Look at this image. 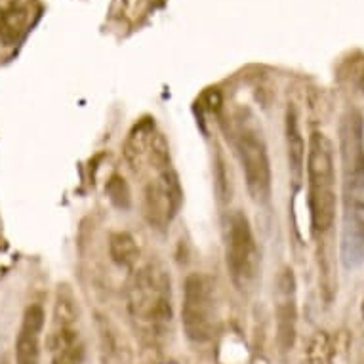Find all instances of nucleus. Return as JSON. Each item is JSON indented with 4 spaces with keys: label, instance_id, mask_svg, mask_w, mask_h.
Listing matches in <instances>:
<instances>
[{
    "label": "nucleus",
    "instance_id": "nucleus-1",
    "mask_svg": "<svg viewBox=\"0 0 364 364\" xmlns=\"http://www.w3.org/2000/svg\"><path fill=\"white\" fill-rule=\"evenodd\" d=\"M340 254L343 267L353 271L364 263V124L357 111H347L340 122Z\"/></svg>",
    "mask_w": 364,
    "mask_h": 364
},
{
    "label": "nucleus",
    "instance_id": "nucleus-2",
    "mask_svg": "<svg viewBox=\"0 0 364 364\" xmlns=\"http://www.w3.org/2000/svg\"><path fill=\"white\" fill-rule=\"evenodd\" d=\"M307 203L311 229L326 235L336 221V166L334 145L323 132H313L307 145Z\"/></svg>",
    "mask_w": 364,
    "mask_h": 364
},
{
    "label": "nucleus",
    "instance_id": "nucleus-3",
    "mask_svg": "<svg viewBox=\"0 0 364 364\" xmlns=\"http://www.w3.org/2000/svg\"><path fill=\"white\" fill-rule=\"evenodd\" d=\"M223 246L227 271L235 288L240 292H252L262 275V252L245 212L233 210L225 215Z\"/></svg>",
    "mask_w": 364,
    "mask_h": 364
},
{
    "label": "nucleus",
    "instance_id": "nucleus-4",
    "mask_svg": "<svg viewBox=\"0 0 364 364\" xmlns=\"http://www.w3.org/2000/svg\"><path fill=\"white\" fill-rule=\"evenodd\" d=\"M130 311L136 321L149 326L170 323V277L164 269L149 263L136 275L130 290Z\"/></svg>",
    "mask_w": 364,
    "mask_h": 364
},
{
    "label": "nucleus",
    "instance_id": "nucleus-5",
    "mask_svg": "<svg viewBox=\"0 0 364 364\" xmlns=\"http://www.w3.org/2000/svg\"><path fill=\"white\" fill-rule=\"evenodd\" d=\"M237 155L252 200L257 204L269 203L273 189V172L265 139L252 128H240L237 136Z\"/></svg>",
    "mask_w": 364,
    "mask_h": 364
},
{
    "label": "nucleus",
    "instance_id": "nucleus-6",
    "mask_svg": "<svg viewBox=\"0 0 364 364\" xmlns=\"http://www.w3.org/2000/svg\"><path fill=\"white\" fill-rule=\"evenodd\" d=\"M181 324L195 343H204L214 334V287L206 275L193 273L186 279Z\"/></svg>",
    "mask_w": 364,
    "mask_h": 364
},
{
    "label": "nucleus",
    "instance_id": "nucleus-7",
    "mask_svg": "<svg viewBox=\"0 0 364 364\" xmlns=\"http://www.w3.org/2000/svg\"><path fill=\"white\" fill-rule=\"evenodd\" d=\"M183 203V191L178 173L172 168H164L145 187V215L151 225L164 229L172 223Z\"/></svg>",
    "mask_w": 364,
    "mask_h": 364
},
{
    "label": "nucleus",
    "instance_id": "nucleus-8",
    "mask_svg": "<svg viewBox=\"0 0 364 364\" xmlns=\"http://www.w3.org/2000/svg\"><path fill=\"white\" fill-rule=\"evenodd\" d=\"M275 315H277V334L279 343L287 351L294 346L296 340V277L292 267H282L277 275L275 282Z\"/></svg>",
    "mask_w": 364,
    "mask_h": 364
},
{
    "label": "nucleus",
    "instance_id": "nucleus-9",
    "mask_svg": "<svg viewBox=\"0 0 364 364\" xmlns=\"http://www.w3.org/2000/svg\"><path fill=\"white\" fill-rule=\"evenodd\" d=\"M46 324L44 307L29 305L23 313L21 328L16 340V364H41V338Z\"/></svg>",
    "mask_w": 364,
    "mask_h": 364
},
{
    "label": "nucleus",
    "instance_id": "nucleus-10",
    "mask_svg": "<svg viewBox=\"0 0 364 364\" xmlns=\"http://www.w3.org/2000/svg\"><path fill=\"white\" fill-rule=\"evenodd\" d=\"M58 318V330L52 338V353L54 364H82L84 349L78 340V332L71 326L73 316Z\"/></svg>",
    "mask_w": 364,
    "mask_h": 364
},
{
    "label": "nucleus",
    "instance_id": "nucleus-11",
    "mask_svg": "<svg viewBox=\"0 0 364 364\" xmlns=\"http://www.w3.org/2000/svg\"><path fill=\"white\" fill-rule=\"evenodd\" d=\"M31 4L27 2H8L0 10V41L6 46L18 44L31 29Z\"/></svg>",
    "mask_w": 364,
    "mask_h": 364
},
{
    "label": "nucleus",
    "instance_id": "nucleus-12",
    "mask_svg": "<svg viewBox=\"0 0 364 364\" xmlns=\"http://www.w3.org/2000/svg\"><path fill=\"white\" fill-rule=\"evenodd\" d=\"M287 149L290 173H292L294 183L299 186L305 172V141L299 130L298 113L294 107H288L287 111Z\"/></svg>",
    "mask_w": 364,
    "mask_h": 364
},
{
    "label": "nucleus",
    "instance_id": "nucleus-13",
    "mask_svg": "<svg viewBox=\"0 0 364 364\" xmlns=\"http://www.w3.org/2000/svg\"><path fill=\"white\" fill-rule=\"evenodd\" d=\"M109 252L114 263H119L122 267H130L136 263L139 256V248L136 245L134 237L128 233H114L109 239Z\"/></svg>",
    "mask_w": 364,
    "mask_h": 364
},
{
    "label": "nucleus",
    "instance_id": "nucleus-14",
    "mask_svg": "<svg viewBox=\"0 0 364 364\" xmlns=\"http://www.w3.org/2000/svg\"><path fill=\"white\" fill-rule=\"evenodd\" d=\"M107 193L111 200H113L119 208H128L130 206V191H128V186L124 183V179L114 176L107 186Z\"/></svg>",
    "mask_w": 364,
    "mask_h": 364
}]
</instances>
